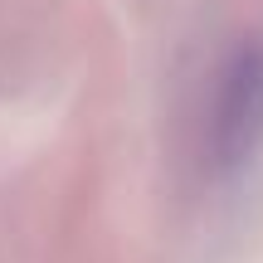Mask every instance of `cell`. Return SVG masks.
<instances>
[{
	"label": "cell",
	"instance_id": "obj_1",
	"mask_svg": "<svg viewBox=\"0 0 263 263\" xmlns=\"http://www.w3.org/2000/svg\"><path fill=\"white\" fill-rule=\"evenodd\" d=\"M263 146V44H239L219 68L215 103L205 122V151L215 171H239Z\"/></svg>",
	"mask_w": 263,
	"mask_h": 263
}]
</instances>
